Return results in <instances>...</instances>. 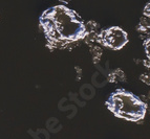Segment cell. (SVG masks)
<instances>
[{
  "instance_id": "1",
  "label": "cell",
  "mask_w": 150,
  "mask_h": 139,
  "mask_svg": "<svg viewBox=\"0 0 150 139\" xmlns=\"http://www.w3.org/2000/svg\"><path fill=\"white\" fill-rule=\"evenodd\" d=\"M39 23L50 48L65 47L86 36V26L80 16L62 4L45 10Z\"/></svg>"
},
{
  "instance_id": "2",
  "label": "cell",
  "mask_w": 150,
  "mask_h": 139,
  "mask_svg": "<svg viewBox=\"0 0 150 139\" xmlns=\"http://www.w3.org/2000/svg\"><path fill=\"white\" fill-rule=\"evenodd\" d=\"M106 106L119 118L138 122L146 115L147 106L137 95L124 89L115 90L106 100Z\"/></svg>"
},
{
  "instance_id": "3",
  "label": "cell",
  "mask_w": 150,
  "mask_h": 139,
  "mask_svg": "<svg viewBox=\"0 0 150 139\" xmlns=\"http://www.w3.org/2000/svg\"><path fill=\"white\" fill-rule=\"evenodd\" d=\"M99 42L109 49L119 50L128 43V35L119 26H111L100 32Z\"/></svg>"
}]
</instances>
